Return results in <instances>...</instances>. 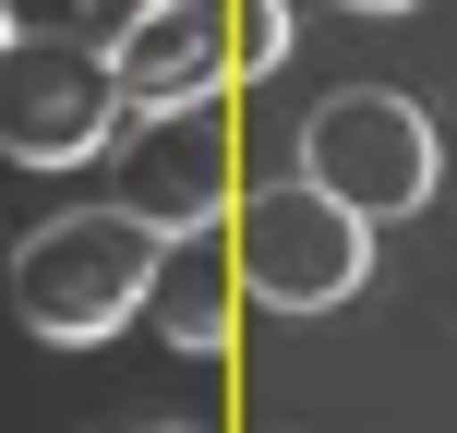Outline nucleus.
Returning <instances> with one entry per match:
<instances>
[{
	"instance_id": "f257e3e1",
	"label": "nucleus",
	"mask_w": 457,
	"mask_h": 433,
	"mask_svg": "<svg viewBox=\"0 0 457 433\" xmlns=\"http://www.w3.org/2000/svg\"><path fill=\"white\" fill-rule=\"evenodd\" d=\"M145 265H157V229L133 205H72L12 241V313L48 349H96L145 313Z\"/></svg>"
},
{
	"instance_id": "f03ea898",
	"label": "nucleus",
	"mask_w": 457,
	"mask_h": 433,
	"mask_svg": "<svg viewBox=\"0 0 457 433\" xmlns=\"http://www.w3.org/2000/svg\"><path fill=\"white\" fill-rule=\"evenodd\" d=\"M228 253H241V289H253V301H277V313H325V301H349V289L373 277V217L337 205L313 169H289V181H265V193L228 205Z\"/></svg>"
},
{
	"instance_id": "7ed1b4c3",
	"label": "nucleus",
	"mask_w": 457,
	"mask_h": 433,
	"mask_svg": "<svg viewBox=\"0 0 457 433\" xmlns=\"http://www.w3.org/2000/svg\"><path fill=\"white\" fill-rule=\"evenodd\" d=\"M120 72H109V48L72 24V37H0V157H24V169H85V157H109V133H120Z\"/></svg>"
},
{
	"instance_id": "20e7f679",
	"label": "nucleus",
	"mask_w": 457,
	"mask_h": 433,
	"mask_svg": "<svg viewBox=\"0 0 457 433\" xmlns=\"http://www.w3.org/2000/svg\"><path fill=\"white\" fill-rule=\"evenodd\" d=\"M301 169H313L337 205H361L373 229H386V217H421V205H434L445 133L397 85H349V96H325V109L301 121Z\"/></svg>"
},
{
	"instance_id": "39448f33",
	"label": "nucleus",
	"mask_w": 457,
	"mask_h": 433,
	"mask_svg": "<svg viewBox=\"0 0 457 433\" xmlns=\"http://www.w3.org/2000/svg\"><path fill=\"white\" fill-rule=\"evenodd\" d=\"M109 169H120V205L145 229H193V217H228V121L205 96H157V109H120L109 133Z\"/></svg>"
},
{
	"instance_id": "423d86ee",
	"label": "nucleus",
	"mask_w": 457,
	"mask_h": 433,
	"mask_svg": "<svg viewBox=\"0 0 457 433\" xmlns=\"http://www.w3.org/2000/svg\"><path fill=\"white\" fill-rule=\"evenodd\" d=\"M241 253H228V217H193V229H157V265H145V325H157L181 362H217L228 325H241Z\"/></svg>"
},
{
	"instance_id": "0eeeda50",
	"label": "nucleus",
	"mask_w": 457,
	"mask_h": 433,
	"mask_svg": "<svg viewBox=\"0 0 457 433\" xmlns=\"http://www.w3.org/2000/svg\"><path fill=\"white\" fill-rule=\"evenodd\" d=\"M109 72H120L133 109H157V96H217L228 85V0H145V12L109 37Z\"/></svg>"
},
{
	"instance_id": "6e6552de",
	"label": "nucleus",
	"mask_w": 457,
	"mask_h": 433,
	"mask_svg": "<svg viewBox=\"0 0 457 433\" xmlns=\"http://www.w3.org/2000/svg\"><path fill=\"white\" fill-rule=\"evenodd\" d=\"M289 61V0H228V72H277Z\"/></svg>"
},
{
	"instance_id": "1a4fd4ad",
	"label": "nucleus",
	"mask_w": 457,
	"mask_h": 433,
	"mask_svg": "<svg viewBox=\"0 0 457 433\" xmlns=\"http://www.w3.org/2000/svg\"><path fill=\"white\" fill-rule=\"evenodd\" d=\"M133 12H145V0H85V37L109 48V37H120V24H133Z\"/></svg>"
},
{
	"instance_id": "9d476101",
	"label": "nucleus",
	"mask_w": 457,
	"mask_h": 433,
	"mask_svg": "<svg viewBox=\"0 0 457 433\" xmlns=\"http://www.w3.org/2000/svg\"><path fill=\"white\" fill-rule=\"evenodd\" d=\"M349 12H421V0H349Z\"/></svg>"
},
{
	"instance_id": "9b49d317",
	"label": "nucleus",
	"mask_w": 457,
	"mask_h": 433,
	"mask_svg": "<svg viewBox=\"0 0 457 433\" xmlns=\"http://www.w3.org/2000/svg\"><path fill=\"white\" fill-rule=\"evenodd\" d=\"M0 37H12V0H0Z\"/></svg>"
}]
</instances>
